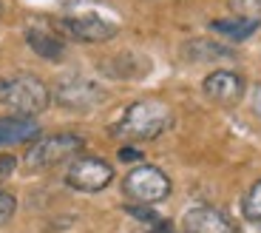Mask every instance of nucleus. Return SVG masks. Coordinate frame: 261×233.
<instances>
[{
	"label": "nucleus",
	"mask_w": 261,
	"mask_h": 233,
	"mask_svg": "<svg viewBox=\"0 0 261 233\" xmlns=\"http://www.w3.org/2000/svg\"><path fill=\"white\" fill-rule=\"evenodd\" d=\"M119 159H139V151H134V148H122V151H119Z\"/></svg>",
	"instance_id": "obj_19"
},
{
	"label": "nucleus",
	"mask_w": 261,
	"mask_h": 233,
	"mask_svg": "<svg viewBox=\"0 0 261 233\" xmlns=\"http://www.w3.org/2000/svg\"><path fill=\"white\" fill-rule=\"evenodd\" d=\"M14 211H17V199L9 191H0V225H6L14 216Z\"/></svg>",
	"instance_id": "obj_17"
},
{
	"label": "nucleus",
	"mask_w": 261,
	"mask_h": 233,
	"mask_svg": "<svg viewBox=\"0 0 261 233\" xmlns=\"http://www.w3.org/2000/svg\"><path fill=\"white\" fill-rule=\"evenodd\" d=\"M227 6L233 9L236 17L253 20L261 26V0H227Z\"/></svg>",
	"instance_id": "obj_16"
},
{
	"label": "nucleus",
	"mask_w": 261,
	"mask_h": 233,
	"mask_svg": "<svg viewBox=\"0 0 261 233\" xmlns=\"http://www.w3.org/2000/svg\"><path fill=\"white\" fill-rule=\"evenodd\" d=\"M173 123V111L162 100H137L122 111L117 123L111 125V134L117 139H122L125 145L137 143H150L162 136Z\"/></svg>",
	"instance_id": "obj_1"
},
{
	"label": "nucleus",
	"mask_w": 261,
	"mask_h": 233,
	"mask_svg": "<svg viewBox=\"0 0 261 233\" xmlns=\"http://www.w3.org/2000/svg\"><path fill=\"white\" fill-rule=\"evenodd\" d=\"M242 211L255 227H261V179L255 185H250V191L244 194V202H242Z\"/></svg>",
	"instance_id": "obj_15"
},
{
	"label": "nucleus",
	"mask_w": 261,
	"mask_h": 233,
	"mask_svg": "<svg viewBox=\"0 0 261 233\" xmlns=\"http://www.w3.org/2000/svg\"><path fill=\"white\" fill-rule=\"evenodd\" d=\"M202 91L213 103L233 105L244 97V77L239 72H230V68H219L202 80Z\"/></svg>",
	"instance_id": "obj_9"
},
{
	"label": "nucleus",
	"mask_w": 261,
	"mask_h": 233,
	"mask_svg": "<svg viewBox=\"0 0 261 233\" xmlns=\"http://www.w3.org/2000/svg\"><path fill=\"white\" fill-rule=\"evenodd\" d=\"M253 108H255V114L261 116V85L255 88V97H253Z\"/></svg>",
	"instance_id": "obj_20"
},
{
	"label": "nucleus",
	"mask_w": 261,
	"mask_h": 233,
	"mask_svg": "<svg viewBox=\"0 0 261 233\" xmlns=\"http://www.w3.org/2000/svg\"><path fill=\"white\" fill-rule=\"evenodd\" d=\"M60 29L71 40L80 43H105V40L117 37V23L99 17V14H74V17H63Z\"/></svg>",
	"instance_id": "obj_7"
},
{
	"label": "nucleus",
	"mask_w": 261,
	"mask_h": 233,
	"mask_svg": "<svg viewBox=\"0 0 261 233\" xmlns=\"http://www.w3.org/2000/svg\"><path fill=\"white\" fill-rule=\"evenodd\" d=\"M182 233H239V225L219 207L196 205L182 216Z\"/></svg>",
	"instance_id": "obj_8"
},
{
	"label": "nucleus",
	"mask_w": 261,
	"mask_h": 233,
	"mask_svg": "<svg viewBox=\"0 0 261 233\" xmlns=\"http://www.w3.org/2000/svg\"><path fill=\"white\" fill-rule=\"evenodd\" d=\"M14 165H17V159H14V156H0V182H3L9 174H12Z\"/></svg>",
	"instance_id": "obj_18"
},
{
	"label": "nucleus",
	"mask_w": 261,
	"mask_h": 233,
	"mask_svg": "<svg viewBox=\"0 0 261 233\" xmlns=\"http://www.w3.org/2000/svg\"><path fill=\"white\" fill-rule=\"evenodd\" d=\"M0 103L17 116H37L51 105V91L34 74H12L0 80Z\"/></svg>",
	"instance_id": "obj_2"
},
{
	"label": "nucleus",
	"mask_w": 261,
	"mask_h": 233,
	"mask_svg": "<svg viewBox=\"0 0 261 233\" xmlns=\"http://www.w3.org/2000/svg\"><path fill=\"white\" fill-rule=\"evenodd\" d=\"M114 179V165L102 159V156H77L68 165L65 182L68 188L80 191V194H99L102 188H108Z\"/></svg>",
	"instance_id": "obj_5"
},
{
	"label": "nucleus",
	"mask_w": 261,
	"mask_h": 233,
	"mask_svg": "<svg viewBox=\"0 0 261 233\" xmlns=\"http://www.w3.org/2000/svg\"><path fill=\"white\" fill-rule=\"evenodd\" d=\"M99 72L105 77H114V80H139L150 72V60L137 54V52H122L111 60H102L99 63Z\"/></svg>",
	"instance_id": "obj_10"
},
{
	"label": "nucleus",
	"mask_w": 261,
	"mask_h": 233,
	"mask_svg": "<svg viewBox=\"0 0 261 233\" xmlns=\"http://www.w3.org/2000/svg\"><path fill=\"white\" fill-rule=\"evenodd\" d=\"M40 125L32 116H6L0 120V145H17V143H32L37 139Z\"/></svg>",
	"instance_id": "obj_12"
},
{
	"label": "nucleus",
	"mask_w": 261,
	"mask_h": 233,
	"mask_svg": "<svg viewBox=\"0 0 261 233\" xmlns=\"http://www.w3.org/2000/svg\"><path fill=\"white\" fill-rule=\"evenodd\" d=\"M26 43L43 60H63L65 57V40L57 32H51V29H40V26L26 29Z\"/></svg>",
	"instance_id": "obj_11"
},
{
	"label": "nucleus",
	"mask_w": 261,
	"mask_h": 233,
	"mask_svg": "<svg viewBox=\"0 0 261 233\" xmlns=\"http://www.w3.org/2000/svg\"><path fill=\"white\" fill-rule=\"evenodd\" d=\"M54 100L68 111H91L105 100V91L85 77H71V80H65V83L57 85Z\"/></svg>",
	"instance_id": "obj_6"
},
{
	"label": "nucleus",
	"mask_w": 261,
	"mask_h": 233,
	"mask_svg": "<svg viewBox=\"0 0 261 233\" xmlns=\"http://www.w3.org/2000/svg\"><path fill=\"white\" fill-rule=\"evenodd\" d=\"M122 191L137 205H156L170 196V179L156 165H137L122 179Z\"/></svg>",
	"instance_id": "obj_4"
},
{
	"label": "nucleus",
	"mask_w": 261,
	"mask_h": 233,
	"mask_svg": "<svg viewBox=\"0 0 261 233\" xmlns=\"http://www.w3.org/2000/svg\"><path fill=\"white\" fill-rule=\"evenodd\" d=\"M185 54L190 60H227L233 57L227 45H219V43H210V40H190L185 45Z\"/></svg>",
	"instance_id": "obj_14"
},
{
	"label": "nucleus",
	"mask_w": 261,
	"mask_h": 233,
	"mask_svg": "<svg viewBox=\"0 0 261 233\" xmlns=\"http://www.w3.org/2000/svg\"><path fill=\"white\" fill-rule=\"evenodd\" d=\"M83 148H85V143H83V136H77V134L43 136V139H34V145L26 151V165L34 168V171L54 168V165H60V162L77 159Z\"/></svg>",
	"instance_id": "obj_3"
},
{
	"label": "nucleus",
	"mask_w": 261,
	"mask_h": 233,
	"mask_svg": "<svg viewBox=\"0 0 261 233\" xmlns=\"http://www.w3.org/2000/svg\"><path fill=\"white\" fill-rule=\"evenodd\" d=\"M210 29H213L216 34H222V37H227V40H247L250 34L258 29V23L244 20V17H230V20H213Z\"/></svg>",
	"instance_id": "obj_13"
},
{
	"label": "nucleus",
	"mask_w": 261,
	"mask_h": 233,
	"mask_svg": "<svg viewBox=\"0 0 261 233\" xmlns=\"http://www.w3.org/2000/svg\"><path fill=\"white\" fill-rule=\"evenodd\" d=\"M0 12H3V6H0Z\"/></svg>",
	"instance_id": "obj_21"
}]
</instances>
